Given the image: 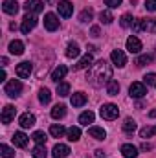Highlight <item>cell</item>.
Wrapping results in <instances>:
<instances>
[{
    "label": "cell",
    "mask_w": 156,
    "mask_h": 158,
    "mask_svg": "<svg viewBox=\"0 0 156 158\" xmlns=\"http://www.w3.org/2000/svg\"><path fill=\"white\" fill-rule=\"evenodd\" d=\"M86 79H88L94 86H99V85H103V83H109V81L112 79V66H110L105 59H101V61H97L96 64H92V70L86 74Z\"/></svg>",
    "instance_id": "1"
},
{
    "label": "cell",
    "mask_w": 156,
    "mask_h": 158,
    "mask_svg": "<svg viewBox=\"0 0 156 158\" xmlns=\"http://www.w3.org/2000/svg\"><path fill=\"white\" fill-rule=\"evenodd\" d=\"M132 30L138 33V31H156V19H138L134 20L132 24Z\"/></svg>",
    "instance_id": "2"
},
{
    "label": "cell",
    "mask_w": 156,
    "mask_h": 158,
    "mask_svg": "<svg viewBox=\"0 0 156 158\" xmlns=\"http://www.w3.org/2000/svg\"><path fill=\"white\" fill-rule=\"evenodd\" d=\"M99 114H101L103 119L112 121V119H116L119 116V109H117V105H114V103H105V105H101Z\"/></svg>",
    "instance_id": "3"
},
{
    "label": "cell",
    "mask_w": 156,
    "mask_h": 158,
    "mask_svg": "<svg viewBox=\"0 0 156 158\" xmlns=\"http://www.w3.org/2000/svg\"><path fill=\"white\" fill-rule=\"evenodd\" d=\"M4 92H6L9 98H17V96L22 92V83H20L18 79H11V81H7V83H6Z\"/></svg>",
    "instance_id": "4"
},
{
    "label": "cell",
    "mask_w": 156,
    "mask_h": 158,
    "mask_svg": "<svg viewBox=\"0 0 156 158\" xmlns=\"http://www.w3.org/2000/svg\"><path fill=\"white\" fill-rule=\"evenodd\" d=\"M35 26H37V17H35V15H31V13H28V15L22 19V26H20V31L28 35V33H30V31H31Z\"/></svg>",
    "instance_id": "5"
},
{
    "label": "cell",
    "mask_w": 156,
    "mask_h": 158,
    "mask_svg": "<svg viewBox=\"0 0 156 158\" xmlns=\"http://www.w3.org/2000/svg\"><path fill=\"white\" fill-rule=\"evenodd\" d=\"M129 94H130V98H136V99H140V98H143L145 94H147V88H145V83H132L130 86H129Z\"/></svg>",
    "instance_id": "6"
},
{
    "label": "cell",
    "mask_w": 156,
    "mask_h": 158,
    "mask_svg": "<svg viewBox=\"0 0 156 158\" xmlns=\"http://www.w3.org/2000/svg\"><path fill=\"white\" fill-rule=\"evenodd\" d=\"M44 28L48 31H55L59 28V19H57L55 13H46L44 15Z\"/></svg>",
    "instance_id": "7"
},
{
    "label": "cell",
    "mask_w": 156,
    "mask_h": 158,
    "mask_svg": "<svg viewBox=\"0 0 156 158\" xmlns=\"http://www.w3.org/2000/svg\"><path fill=\"white\" fill-rule=\"evenodd\" d=\"M24 9H26L28 13H31V15L40 13V11L44 9V2H42V0H26Z\"/></svg>",
    "instance_id": "8"
},
{
    "label": "cell",
    "mask_w": 156,
    "mask_h": 158,
    "mask_svg": "<svg viewBox=\"0 0 156 158\" xmlns=\"http://www.w3.org/2000/svg\"><path fill=\"white\" fill-rule=\"evenodd\" d=\"M110 59H112V63L116 64L117 68H123V66L127 64V55H125V52H123V50H112Z\"/></svg>",
    "instance_id": "9"
},
{
    "label": "cell",
    "mask_w": 156,
    "mask_h": 158,
    "mask_svg": "<svg viewBox=\"0 0 156 158\" xmlns=\"http://www.w3.org/2000/svg\"><path fill=\"white\" fill-rule=\"evenodd\" d=\"M57 9H59V15H61V17L68 19V17H72V13H74V4L68 2V0H61L59 6H57Z\"/></svg>",
    "instance_id": "10"
},
{
    "label": "cell",
    "mask_w": 156,
    "mask_h": 158,
    "mask_svg": "<svg viewBox=\"0 0 156 158\" xmlns=\"http://www.w3.org/2000/svg\"><path fill=\"white\" fill-rule=\"evenodd\" d=\"M15 114H17V109L13 107V105H6L4 109H2V116H0V119H2V123H11L13 119H15Z\"/></svg>",
    "instance_id": "11"
},
{
    "label": "cell",
    "mask_w": 156,
    "mask_h": 158,
    "mask_svg": "<svg viewBox=\"0 0 156 158\" xmlns=\"http://www.w3.org/2000/svg\"><path fill=\"white\" fill-rule=\"evenodd\" d=\"M31 70H33V66H31V63H28V61H24V63H20V64H17V68H15V72H17V76L20 79H26L30 77V74H31Z\"/></svg>",
    "instance_id": "12"
},
{
    "label": "cell",
    "mask_w": 156,
    "mask_h": 158,
    "mask_svg": "<svg viewBox=\"0 0 156 158\" xmlns=\"http://www.w3.org/2000/svg\"><path fill=\"white\" fill-rule=\"evenodd\" d=\"M68 155H70V147L64 145V143H57L53 147V151H51L53 158H68Z\"/></svg>",
    "instance_id": "13"
},
{
    "label": "cell",
    "mask_w": 156,
    "mask_h": 158,
    "mask_svg": "<svg viewBox=\"0 0 156 158\" xmlns=\"http://www.w3.org/2000/svg\"><path fill=\"white\" fill-rule=\"evenodd\" d=\"M127 50L130 52V53H140L142 52V42L138 37H134V35H130L129 39H127Z\"/></svg>",
    "instance_id": "14"
},
{
    "label": "cell",
    "mask_w": 156,
    "mask_h": 158,
    "mask_svg": "<svg viewBox=\"0 0 156 158\" xmlns=\"http://www.w3.org/2000/svg\"><path fill=\"white\" fill-rule=\"evenodd\" d=\"M11 140H13V143H15L17 147L24 149V147H28V140H30V138H28L22 131H18V132H15V134H13V138H11Z\"/></svg>",
    "instance_id": "15"
},
{
    "label": "cell",
    "mask_w": 156,
    "mask_h": 158,
    "mask_svg": "<svg viewBox=\"0 0 156 158\" xmlns=\"http://www.w3.org/2000/svg\"><path fill=\"white\" fill-rule=\"evenodd\" d=\"M2 9H4V13H7V15H17V13H18V2H17V0H4Z\"/></svg>",
    "instance_id": "16"
},
{
    "label": "cell",
    "mask_w": 156,
    "mask_h": 158,
    "mask_svg": "<svg viewBox=\"0 0 156 158\" xmlns=\"http://www.w3.org/2000/svg\"><path fill=\"white\" fill-rule=\"evenodd\" d=\"M88 134H90L94 140H105V138H107V131H105L103 127H96V125H92V127L88 129Z\"/></svg>",
    "instance_id": "17"
},
{
    "label": "cell",
    "mask_w": 156,
    "mask_h": 158,
    "mask_svg": "<svg viewBox=\"0 0 156 158\" xmlns=\"http://www.w3.org/2000/svg\"><path fill=\"white\" fill-rule=\"evenodd\" d=\"M18 123H20L22 129H30V127L35 125V116L30 114V112H24V114L20 116V119H18Z\"/></svg>",
    "instance_id": "18"
},
{
    "label": "cell",
    "mask_w": 156,
    "mask_h": 158,
    "mask_svg": "<svg viewBox=\"0 0 156 158\" xmlns=\"http://www.w3.org/2000/svg\"><path fill=\"white\" fill-rule=\"evenodd\" d=\"M92 63H94V57H92L90 53H86V55H83V57L77 61V64L74 66V70H83V68H88V66H92Z\"/></svg>",
    "instance_id": "19"
},
{
    "label": "cell",
    "mask_w": 156,
    "mask_h": 158,
    "mask_svg": "<svg viewBox=\"0 0 156 158\" xmlns=\"http://www.w3.org/2000/svg\"><path fill=\"white\" fill-rule=\"evenodd\" d=\"M121 155L125 158H136L138 156V149L132 143H123L121 145Z\"/></svg>",
    "instance_id": "20"
},
{
    "label": "cell",
    "mask_w": 156,
    "mask_h": 158,
    "mask_svg": "<svg viewBox=\"0 0 156 158\" xmlns=\"http://www.w3.org/2000/svg\"><path fill=\"white\" fill-rule=\"evenodd\" d=\"M9 53H13V55H22V53H24V42H22V40H11V42H9Z\"/></svg>",
    "instance_id": "21"
},
{
    "label": "cell",
    "mask_w": 156,
    "mask_h": 158,
    "mask_svg": "<svg viewBox=\"0 0 156 158\" xmlns=\"http://www.w3.org/2000/svg\"><path fill=\"white\" fill-rule=\"evenodd\" d=\"M66 74H68V68H66L64 64H59V66H57V68L51 72V79L59 83V79H63L64 76H66Z\"/></svg>",
    "instance_id": "22"
},
{
    "label": "cell",
    "mask_w": 156,
    "mask_h": 158,
    "mask_svg": "<svg viewBox=\"0 0 156 158\" xmlns=\"http://www.w3.org/2000/svg\"><path fill=\"white\" fill-rule=\"evenodd\" d=\"M31 155H33V158H46V156H48V151H46V145H44V143H37V145L33 147V151H31Z\"/></svg>",
    "instance_id": "23"
},
{
    "label": "cell",
    "mask_w": 156,
    "mask_h": 158,
    "mask_svg": "<svg viewBox=\"0 0 156 158\" xmlns=\"http://www.w3.org/2000/svg\"><path fill=\"white\" fill-rule=\"evenodd\" d=\"M66 116V107L64 105H55L53 109H51V118L53 119H61Z\"/></svg>",
    "instance_id": "24"
},
{
    "label": "cell",
    "mask_w": 156,
    "mask_h": 158,
    "mask_svg": "<svg viewBox=\"0 0 156 158\" xmlns=\"http://www.w3.org/2000/svg\"><path fill=\"white\" fill-rule=\"evenodd\" d=\"M79 53H81L79 46L76 42H70L68 48H66V57H68V59H76V57H79Z\"/></svg>",
    "instance_id": "25"
},
{
    "label": "cell",
    "mask_w": 156,
    "mask_h": 158,
    "mask_svg": "<svg viewBox=\"0 0 156 158\" xmlns=\"http://www.w3.org/2000/svg\"><path fill=\"white\" fill-rule=\"evenodd\" d=\"M84 103H86V94L84 92H77V94L72 96V105L74 107H83Z\"/></svg>",
    "instance_id": "26"
},
{
    "label": "cell",
    "mask_w": 156,
    "mask_h": 158,
    "mask_svg": "<svg viewBox=\"0 0 156 158\" xmlns=\"http://www.w3.org/2000/svg\"><path fill=\"white\" fill-rule=\"evenodd\" d=\"M64 132H66V129H64L61 123H59V125H57V123H53V125L50 127V134H51L53 138H61Z\"/></svg>",
    "instance_id": "27"
},
{
    "label": "cell",
    "mask_w": 156,
    "mask_h": 158,
    "mask_svg": "<svg viewBox=\"0 0 156 158\" xmlns=\"http://www.w3.org/2000/svg\"><path fill=\"white\" fill-rule=\"evenodd\" d=\"M107 94H109V96H117V94H119V83H117V81L110 79V81L107 83Z\"/></svg>",
    "instance_id": "28"
},
{
    "label": "cell",
    "mask_w": 156,
    "mask_h": 158,
    "mask_svg": "<svg viewBox=\"0 0 156 158\" xmlns=\"http://www.w3.org/2000/svg\"><path fill=\"white\" fill-rule=\"evenodd\" d=\"M94 112L92 110H86V112H83L81 116H79V123L81 125H90V123H94Z\"/></svg>",
    "instance_id": "29"
},
{
    "label": "cell",
    "mask_w": 156,
    "mask_h": 158,
    "mask_svg": "<svg viewBox=\"0 0 156 158\" xmlns=\"http://www.w3.org/2000/svg\"><path fill=\"white\" fill-rule=\"evenodd\" d=\"M66 136H68L70 142H77L79 138H81V129H79V127H70V129L66 131Z\"/></svg>",
    "instance_id": "30"
},
{
    "label": "cell",
    "mask_w": 156,
    "mask_h": 158,
    "mask_svg": "<svg viewBox=\"0 0 156 158\" xmlns=\"http://www.w3.org/2000/svg\"><path fill=\"white\" fill-rule=\"evenodd\" d=\"M123 131L127 132V134H132L134 131H136V121L132 118H127L125 121H123Z\"/></svg>",
    "instance_id": "31"
},
{
    "label": "cell",
    "mask_w": 156,
    "mask_h": 158,
    "mask_svg": "<svg viewBox=\"0 0 156 158\" xmlns=\"http://www.w3.org/2000/svg\"><path fill=\"white\" fill-rule=\"evenodd\" d=\"M39 101L42 103V105H48L50 101H51V92L48 90V88H42L39 92Z\"/></svg>",
    "instance_id": "32"
},
{
    "label": "cell",
    "mask_w": 156,
    "mask_h": 158,
    "mask_svg": "<svg viewBox=\"0 0 156 158\" xmlns=\"http://www.w3.org/2000/svg\"><path fill=\"white\" fill-rule=\"evenodd\" d=\"M99 20H101V24H110L114 20V17H112V13L109 9H105V11L99 13Z\"/></svg>",
    "instance_id": "33"
},
{
    "label": "cell",
    "mask_w": 156,
    "mask_h": 158,
    "mask_svg": "<svg viewBox=\"0 0 156 158\" xmlns=\"http://www.w3.org/2000/svg\"><path fill=\"white\" fill-rule=\"evenodd\" d=\"M119 24H121V28H130V26L134 24V19H132V15L125 13V15L119 19Z\"/></svg>",
    "instance_id": "34"
},
{
    "label": "cell",
    "mask_w": 156,
    "mask_h": 158,
    "mask_svg": "<svg viewBox=\"0 0 156 158\" xmlns=\"http://www.w3.org/2000/svg\"><path fill=\"white\" fill-rule=\"evenodd\" d=\"M57 94H59L61 98H66V96L70 94V85H68V83H59V85H57Z\"/></svg>",
    "instance_id": "35"
},
{
    "label": "cell",
    "mask_w": 156,
    "mask_h": 158,
    "mask_svg": "<svg viewBox=\"0 0 156 158\" xmlns=\"http://www.w3.org/2000/svg\"><path fill=\"white\" fill-rule=\"evenodd\" d=\"M31 140L35 142V143H46V140H48V136L42 132V131H35L33 134H31Z\"/></svg>",
    "instance_id": "36"
},
{
    "label": "cell",
    "mask_w": 156,
    "mask_h": 158,
    "mask_svg": "<svg viewBox=\"0 0 156 158\" xmlns=\"http://www.w3.org/2000/svg\"><path fill=\"white\" fill-rule=\"evenodd\" d=\"M0 153H2V158H15V151L11 147H7L6 143L0 145Z\"/></svg>",
    "instance_id": "37"
},
{
    "label": "cell",
    "mask_w": 156,
    "mask_h": 158,
    "mask_svg": "<svg viewBox=\"0 0 156 158\" xmlns=\"http://www.w3.org/2000/svg\"><path fill=\"white\" fill-rule=\"evenodd\" d=\"M92 17H94V11H92V9H83L81 15H79V20H81V22H90Z\"/></svg>",
    "instance_id": "38"
},
{
    "label": "cell",
    "mask_w": 156,
    "mask_h": 158,
    "mask_svg": "<svg viewBox=\"0 0 156 158\" xmlns=\"http://www.w3.org/2000/svg\"><path fill=\"white\" fill-rule=\"evenodd\" d=\"M154 134H156L154 127H149V125H147V127H143V129L140 131V136H142V138H151V136H154Z\"/></svg>",
    "instance_id": "39"
},
{
    "label": "cell",
    "mask_w": 156,
    "mask_h": 158,
    "mask_svg": "<svg viewBox=\"0 0 156 158\" xmlns=\"http://www.w3.org/2000/svg\"><path fill=\"white\" fill-rule=\"evenodd\" d=\"M151 61H153L151 55H140V57L136 59V64H138V66H143V64H149Z\"/></svg>",
    "instance_id": "40"
},
{
    "label": "cell",
    "mask_w": 156,
    "mask_h": 158,
    "mask_svg": "<svg viewBox=\"0 0 156 158\" xmlns=\"http://www.w3.org/2000/svg\"><path fill=\"white\" fill-rule=\"evenodd\" d=\"M143 83H145V85H149V86H154V88H156V74H147V76L143 77Z\"/></svg>",
    "instance_id": "41"
},
{
    "label": "cell",
    "mask_w": 156,
    "mask_h": 158,
    "mask_svg": "<svg viewBox=\"0 0 156 158\" xmlns=\"http://www.w3.org/2000/svg\"><path fill=\"white\" fill-rule=\"evenodd\" d=\"M145 9L151 13H156V0H145Z\"/></svg>",
    "instance_id": "42"
},
{
    "label": "cell",
    "mask_w": 156,
    "mask_h": 158,
    "mask_svg": "<svg viewBox=\"0 0 156 158\" xmlns=\"http://www.w3.org/2000/svg\"><path fill=\"white\" fill-rule=\"evenodd\" d=\"M121 2H123V0H105V4H107V6H109L110 9H114V7H117V6H119Z\"/></svg>",
    "instance_id": "43"
},
{
    "label": "cell",
    "mask_w": 156,
    "mask_h": 158,
    "mask_svg": "<svg viewBox=\"0 0 156 158\" xmlns=\"http://www.w3.org/2000/svg\"><path fill=\"white\" fill-rule=\"evenodd\" d=\"M105 155H107V153H103L101 149H97V151H96V158H105Z\"/></svg>",
    "instance_id": "44"
},
{
    "label": "cell",
    "mask_w": 156,
    "mask_h": 158,
    "mask_svg": "<svg viewBox=\"0 0 156 158\" xmlns=\"http://www.w3.org/2000/svg\"><path fill=\"white\" fill-rule=\"evenodd\" d=\"M92 35H94V37H99V28H97V26L92 28Z\"/></svg>",
    "instance_id": "45"
},
{
    "label": "cell",
    "mask_w": 156,
    "mask_h": 158,
    "mask_svg": "<svg viewBox=\"0 0 156 158\" xmlns=\"http://www.w3.org/2000/svg\"><path fill=\"white\" fill-rule=\"evenodd\" d=\"M151 149H153L151 143H143V145H142V151H151Z\"/></svg>",
    "instance_id": "46"
},
{
    "label": "cell",
    "mask_w": 156,
    "mask_h": 158,
    "mask_svg": "<svg viewBox=\"0 0 156 158\" xmlns=\"http://www.w3.org/2000/svg\"><path fill=\"white\" fill-rule=\"evenodd\" d=\"M0 63H2V66H6V64H7V57H2Z\"/></svg>",
    "instance_id": "47"
},
{
    "label": "cell",
    "mask_w": 156,
    "mask_h": 158,
    "mask_svg": "<svg viewBox=\"0 0 156 158\" xmlns=\"http://www.w3.org/2000/svg\"><path fill=\"white\" fill-rule=\"evenodd\" d=\"M4 79H6V70H2V72H0V81H4Z\"/></svg>",
    "instance_id": "48"
},
{
    "label": "cell",
    "mask_w": 156,
    "mask_h": 158,
    "mask_svg": "<svg viewBox=\"0 0 156 158\" xmlns=\"http://www.w3.org/2000/svg\"><path fill=\"white\" fill-rule=\"evenodd\" d=\"M149 116H151V118H156V110H151V112H149Z\"/></svg>",
    "instance_id": "49"
}]
</instances>
